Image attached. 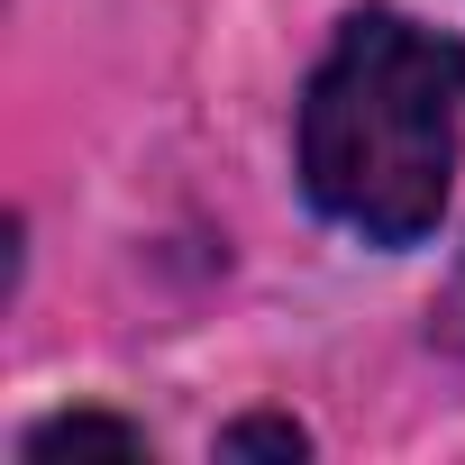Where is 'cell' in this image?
Here are the masks:
<instances>
[{"label":"cell","instance_id":"6da1fadb","mask_svg":"<svg viewBox=\"0 0 465 465\" xmlns=\"http://www.w3.org/2000/svg\"><path fill=\"white\" fill-rule=\"evenodd\" d=\"M465 146V37L420 28L411 10L338 19L302 92V192L329 228L401 256L438 238Z\"/></svg>","mask_w":465,"mask_h":465},{"label":"cell","instance_id":"277c9868","mask_svg":"<svg viewBox=\"0 0 465 465\" xmlns=\"http://www.w3.org/2000/svg\"><path fill=\"white\" fill-rule=\"evenodd\" d=\"M429 329L465 356V256H456V274H447V292H438V311H429Z\"/></svg>","mask_w":465,"mask_h":465},{"label":"cell","instance_id":"3957f363","mask_svg":"<svg viewBox=\"0 0 465 465\" xmlns=\"http://www.w3.org/2000/svg\"><path fill=\"white\" fill-rule=\"evenodd\" d=\"M219 456H228V465H238V456H283V465H302V456H311V429L283 420V411H256V420H228V429H219Z\"/></svg>","mask_w":465,"mask_h":465},{"label":"cell","instance_id":"7a4b0ae2","mask_svg":"<svg viewBox=\"0 0 465 465\" xmlns=\"http://www.w3.org/2000/svg\"><path fill=\"white\" fill-rule=\"evenodd\" d=\"M28 465H55V456H146V429L137 420H110V411H55L19 438Z\"/></svg>","mask_w":465,"mask_h":465}]
</instances>
